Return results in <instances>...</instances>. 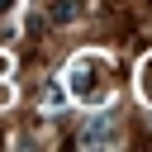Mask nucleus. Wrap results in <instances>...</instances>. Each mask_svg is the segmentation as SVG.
I'll use <instances>...</instances> for the list:
<instances>
[{
    "instance_id": "nucleus-2",
    "label": "nucleus",
    "mask_w": 152,
    "mask_h": 152,
    "mask_svg": "<svg viewBox=\"0 0 152 152\" xmlns=\"http://www.w3.org/2000/svg\"><path fill=\"white\" fill-rule=\"evenodd\" d=\"M109 133H114V124L109 119H95V124H86V147H100V142H109Z\"/></svg>"
},
{
    "instance_id": "nucleus-6",
    "label": "nucleus",
    "mask_w": 152,
    "mask_h": 152,
    "mask_svg": "<svg viewBox=\"0 0 152 152\" xmlns=\"http://www.w3.org/2000/svg\"><path fill=\"white\" fill-rule=\"evenodd\" d=\"M10 5H14V0H0V14H5V10H10Z\"/></svg>"
},
{
    "instance_id": "nucleus-4",
    "label": "nucleus",
    "mask_w": 152,
    "mask_h": 152,
    "mask_svg": "<svg viewBox=\"0 0 152 152\" xmlns=\"http://www.w3.org/2000/svg\"><path fill=\"white\" fill-rule=\"evenodd\" d=\"M10 100H14V90H10V86H5V76H0V104H10Z\"/></svg>"
},
{
    "instance_id": "nucleus-3",
    "label": "nucleus",
    "mask_w": 152,
    "mask_h": 152,
    "mask_svg": "<svg viewBox=\"0 0 152 152\" xmlns=\"http://www.w3.org/2000/svg\"><path fill=\"white\" fill-rule=\"evenodd\" d=\"M138 86H142V100L152 104V57L142 62V71H138Z\"/></svg>"
},
{
    "instance_id": "nucleus-5",
    "label": "nucleus",
    "mask_w": 152,
    "mask_h": 152,
    "mask_svg": "<svg viewBox=\"0 0 152 152\" xmlns=\"http://www.w3.org/2000/svg\"><path fill=\"white\" fill-rule=\"evenodd\" d=\"M0 76H10V57L5 52H0Z\"/></svg>"
},
{
    "instance_id": "nucleus-1",
    "label": "nucleus",
    "mask_w": 152,
    "mask_h": 152,
    "mask_svg": "<svg viewBox=\"0 0 152 152\" xmlns=\"http://www.w3.org/2000/svg\"><path fill=\"white\" fill-rule=\"evenodd\" d=\"M66 86H71V95H76L81 104H100V100L109 95V86H114V71H109V62H104L100 52H86V57L71 62Z\"/></svg>"
}]
</instances>
